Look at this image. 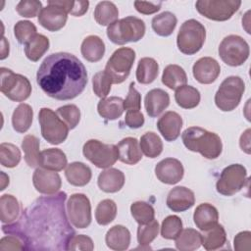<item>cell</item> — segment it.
Segmentation results:
<instances>
[{"instance_id": "1", "label": "cell", "mask_w": 251, "mask_h": 251, "mask_svg": "<svg viewBox=\"0 0 251 251\" xmlns=\"http://www.w3.org/2000/svg\"><path fill=\"white\" fill-rule=\"evenodd\" d=\"M66 199L67 193L64 191L35 199L21 212L17 221L4 224L2 231L18 236L25 250H68L75 229L67 218Z\"/></svg>"}, {"instance_id": "2", "label": "cell", "mask_w": 251, "mask_h": 251, "mask_svg": "<svg viewBox=\"0 0 251 251\" xmlns=\"http://www.w3.org/2000/svg\"><path fill=\"white\" fill-rule=\"evenodd\" d=\"M36 81L42 91L56 100H72L77 97L87 84V72L81 61L67 52L47 56L36 74Z\"/></svg>"}, {"instance_id": "3", "label": "cell", "mask_w": 251, "mask_h": 251, "mask_svg": "<svg viewBox=\"0 0 251 251\" xmlns=\"http://www.w3.org/2000/svg\"><path fill=\"white\" fill-rule=\"evenodd\" d=\"M184 146L192 152H198L206 159H217L223 150L221 137L200 126L187 127L181 134Z\"/></svg>"}, {"instance_id": "4", "label": "cell", "mask_w": 251, "mask_h": 251, "mask_svg": "<svg viewBox=\"0 0 251 251\" xmlns=\"http://www.w3.org/2000/svg\"><path fill=\"white\" fill-rule=\"evenodd\" d=\"M144 22L136 17L128 16L114 22L107 27V36L113 43L124 45L128 42H137L145 34Z\"/></svg>"}, {"instance_id": "5", "label": "cell", "mask_w": 251, "mask_h": 251, "mask_svg": "<svg viewBox=\"0 0 251 251\" xmlns=\"http://www.w3.org/2000/svg\"><path fill=\"white\" fill-rule=\"evenodd\" d=\"M206 39V29L197 20L185 21L179 27L176 44L178 50L185 55L196 54L203 46Z\"/></svg>"}, {"instance_id": "6", "label": "cell", "mask_w": 251, "mask_h": 251, "mask_svg": "<svg viewBox=\"0 0 251 251\" xmlns=\"http://www.w3.org/2000/svg\"><path fill=\"white\" fill-rule=\"evenodd\" d=\"M245 83L240 76L230 75L223 80L215 94L216 106L224 112L234 110L240 103Z\"/></svg>"}, {"instance_id": "7", "label": "cell", "mask_w": 251, "mask_h": 251, "mask_svg": "<svg viewBox=\"0 0 251 251\" xmlns=\"http://www.w3.org/2000/svg\"><path fill=\"white\" fill-rule=\"evenodd\" d=\"M1 72V92L10 100L23 102L31 94V84L28 78L23 75L15 74L10 69L2 67Z\"/></svg>"}, {"instance_id": "8", "label": "cell", "mask_w": 251, "mask_h": 251, "mask_svg": "<svg viewBox=\"0 0 251 251\" xmlns=\"http://www.w3.org/2000/svg\"><path fill=\"white\" fill-rule=\"evenodd\" d=\"M38 121L43 138L50 144H61L69 133V127L65 122L49 108H41L38 114Z\"/></svg>"}, {"instance_id": "9", "label": "cell", "mask_w": 251, "mask_h": 251, "mask_svg": "<svg viewBox=\"0 0 251 251\" xmlns=\"http://www.w3.org/2000/svg\"><path fill=\"white\" fill-rule=\"evenodd\" d=\"M249 53V45L246 40L235 34L226 36L219 46V56L225 64L230 67L243 65L248 59Z\"/></svg>"}, {"instance_id": "10", "label": "cell", "mask_w": 251, "mask_h": 251, "mask_svg": "<svg viewBox=\"0 0 251 251\" xmlns=\"http://www.w3.org/2000/svg\"><path fill=\"white\" fill-rule=\"evenodd\" d=\"M84 157L99 169H108L119 159L117 145L106 144L97 139H89L82 148Z\"/></svg>"}, {"instance_id": "11", "label": "cell", "mask_w": 251, "mask_h": 251, "mask_svg": "<svg viewBox=\"0 0 251 251\" xmlns=\"http://www.w3.org/2000/svg\"><path fill=\"white\" fill-rule=\"evenodd\" d=\"M247 180L246 168L240 164H231L222 171L216 189L222 195L232 196L245 186Z\"/></svg>"}, {"instance_id": "12", "label": "cell", "mask_w": 251, "mask_h": 251, "mask_svg": "<svg viewBox=\"0 0 251 251\" xmlns=\"http://www.w3.org/2000/svg\"><path fill=\"white\" fill-rule=\"evenodd\" d=\"M134 60L135 52L128 47H121L112 54L106 64L105 71L112 77L113 83H122L127 78Z\"/></svg>"}, {"instance_id": "13", "label": "cell", "mask_w": 251, "mask_h": 251, "mask_svg": "<svg viewBox=\"0 0 251 251\" xmlns=\"http://www.w3.org/2000/svg\"><path fill=\"white\" fill-rule=\"evenodd\" d=\"M240 5L241 1L235 0H198L195 3L199 14L217 22L229 20L238 11Z\"/></svg>"}, {"instance_id": "14", "label": "cell", "mask_w": 251, "mask_h": 251, "mask_svg": "<svg viewBox=\"0 0 251 251\" xmlns=\"http://www.w3.org/2000/svg\"><path fill=\"white\" fill-rule=\"evenodd\" d=\"M69 220L76 228H85L91 223V205L83 193H75L67 202Z\"/></svg>"}, {"instance_id": "15", "label": "cell", "mask_w": 251, "mask_h": 251, "mask_svg": "<svg viewBox=\"0 0 251 251\" xmlns=\"http://www.w3.org/2000/svg\"><path fill=\"white\" fill-rule=\"evenodd\" d=\"M184 169L180 161L175 158H166L155 167L157 178L166 184H176L183 177Z\"/></svg>"}, {"instance_id": "16", "label": "cell", "mask_w": 251, "mask_h": 251, "mask_svg": "<svg viewBox=\"0 0 251 251\" xmlns=\"http://www.w3.org/2000/svg\"><path fill=\"white\" fill-rule=\"evenodd\" d=\"M32 182L39 193L46 195L57 193L62 185L61 177L57 172L43 168H37L34 171Z\"/></svg>"}, {"instance_id": "17", "label": "cell", "mask_w": 251, "mask_h": 251, "mask_svg": "<svg viewBox=\"0 0 251 251\" xmlns=\"http://www.w3.org/2000/svg\"><path fill=\"white\" fill-rule=\"evenodd\" d=\"M68 20V13L61 7L48 4L42 8L38 15V23L49 31H57L65 26Z\"/></svg>"}, {"instance_id": "18", "label": "cell", "mask_w": 251, "mask_h": 251, "mask_svg": "<svg viewBox=\"0 0 251 251\" xmlns=\"http://www.w3.org/2000/svg\"><path fill=\"white\" fill-rule=\"evenodd\" d=\"M192 73L194 78L198 82L202 84H210L218 78L221 73V67L218 61L214 58L202 57L194 63Z\"/></svg>"}, {"instance_id": "19", "label": "cell", "mask_w": 251, "mask_h": 251, "mask_svg": "<svg viewBox=\"0 0 251 251\" xmlns=\"http://www.w3.org/2000/svg\"><path fill=\"white\" fill-rule=\"evenodd\" d=\"M166 203L173 212H184L194 205L195 196L193 191L189 188L185 186H176L170 190Z\"/></svg>"}, {"instance_id": "20", "label": "cell", "mask_w": 251, "mask_h": 251, "mask_svg": "<svg viewBox=\"0 0 251 251\" xmlns=\"http://www.w3.org/2000/svg\"><path fill=\"white\" fill-rule=\"evenodd\" d=\"M157 127L167 141H175L180 134L182 118L174 111L166 112L157 122Z\"/></svg>"}, {"instance_id": "21", "label": "cell", "mask_w": 251, "mask_h": 251, "mask_svg": "<svg viewBox=\"0 0 251 251\" xmlns=\"http://www.w3.org/2000/svg\"><path fill=\"white\" fill-rule=\"evenodd\" d=\"M170 105V96L168 92L161 88H154L147 92L144 99L146 113L151 118L160 116Z\"/></svg>"}, {"instance_id": "22", "label": "cell", "mask_w": 251, "mask_h": 251, "mask_svg": "<svg viewBox=\"0 0 251 251\" xmlns=\"http://www.w3.org/2000/svg\"><path fill=\"white\" fill-rule=\"evenodd\" d=\"M125 180V175L122 171L115 168H109L99 174L97 183L102 191L106 193H115L123 188Z\"/></svg>"}, {"instance_id": "23", "label": "cell", "mask_w": 251, "mask_h": 251, "mask_svg": "<svg viewBox=\"0 0 251 251\" xmlns=\"http://www.w3.org/2000/svg\"><path fill=\"white\" fill-rule=\"evenodd\" d=\"M119 160L127 165H135L142 158V152L138 140L134 137H126L118 145Z\"/></svg>"}, {"instance_id": "24", "label": "cell", "mask_w": 251, "mask_h": 251, "mask_svg": "<svg viewBox=\"0 0 251 251\" xmlns=\"http://www.w3.org/2000/svg\"><path fill=\"white\" fill-rule=\"evenodd\" d=\"M219 213L215 206L209 203L198 205L193 214V221L200 230H206L218 224Z\"/></svg>"}, {"instance_id": "25", "label": "cell", "mask_w": 251, "mask_h": 251, "mask_svg": "<svg viewBox=\"0 0 251 251\" xmlns=\"http://www.w3.org/2000/svg\"><path fill=\"white\" fill-rule=\"evenodd\" d=\"M105 241L107 246L112 250H126L130 244V232L127 227L122 225H116L107 231Z\"/></svg>"}, {"instance_id": "26", "label": "cell", "mask_w": 251, "mask_h": 251, "mask_svg": "<svg viewBox=\"0 0 251 251\" xmlns=\"http://www.w3.org/2000/svg\"><path fill=\"white\" fill-rule=\"evenodd\" d=\"M67 165L66 154L59 148H48L40 152L39 166L43 169L60 172Z\"/></svg>"}, {"instance_id": "27", "label": "cell", "mask_w": 251, "mask_h": 251, "mask_svg": "<svg viewBox=\"0 0 251 251\" xmlns=\"http://www.w3.org/2000/svg\"><path fill=\"white\" fill-rule=\"evenodd\" d=\"M65 176L69 183L75 186L86 185L92 176L90 168L82 162H73L67 165Z\"/></svg>"}, {"instance_id": "28", "label": "cell", "mask_w": 251, "mask_h": 251, "mask_svg": "<svg viewBox=\"0 0 251 251\" xmlns=\"http://www.w3.org/2000/svg\"><path fill=\"white\" fill-rule=\"evenodd\" d=\"M82 57L91 63L100 61L105 54V43L97 35L86 36L80 46Z\"/></svg>"}, {"instance_id": "29", "label": "cell", "mask_w": 251, "mask_h": 251, "mask_svg": "<svg viewBox=\"0 0 251 251\" xmlns=\"http://www.w3.org/2000/svg\"><path fill=\"white\" fill-rule=\"evenodd\" d=\"M97 111L102 118L108 121L117 120L123 115L125 111L124 100L118 96L102 98L98 102Z\"/></svg>"}, {"instance_id": "30", "label": "cell", "mask_w": 251, "mask_h": 251, "mask_svg": "<svg viewBox=\"0 0 251 251\" xmlns=\"http://www.w3.org/2000/svg\"><path fill=\"white\" fill-rule=\"evenodd\" d=\"M226 243V232L222 225H215L214 226L203 230L202 245L208 251H213L222 248Z\"/></svg>"}, {"instance_id": "31", "label": "cell", "mask_w": 251, "mask_h": 251, "mask_svg": "<svg viewBox=\"0 0 251 251\" xmlns=\"http://www.w3.org/2000/svg\"><path fill=\"white\" fill-rule=\"evenodd\" d=\"M33 110L25 103H21L13 112L12 126L13 128L19 132L24 133L27 131L32 124Z\"/></svg>"}, {"instance_id": "32", "label": "cell", "mask_w": 251, "mask_h": 251, "mask_svg": "<svg viewBox=\"0 0 251 251\" xmlns=\"http://www.w3.org/2000/svg\"><path fill=\"white\" fill-rule=\"evenodd\" d=\"M159 74V65L157 61L150 57L141 58L136 69V79L140 84H149L153 82Z\"/></svg>"}, {"instance_id": "33", "label": "cell", "mask_w": 251, "mask_h": 251, "mask_svg": "<svg viewBox=\"0 0 251 251\" xmlns=\"http://www.w3.org/2000/svg\"><path fill=\"white\" fill-rule=\"evenodd\" d=\"M21 213L18 199L11 194H4L0 198V218L3 224H11L17 221Z\"/></svg>"}, {"instance_id": "34", "label": "cell", "mask_w": 251, "mask_h": 251, "mask_svg": "<svg viewBox=\"0 0 251 251\" xmlns=\"http://www.w3.org/2000/svg\"><path fill=\"white\" fill-rule=\"evenodd\" d=\"M162 82L170 89H177L178 87L185 85L187 82V75L185 71L178 65H168L162 75Z\"/></svg>"}, {"instance_id": "35", "label": "cell", "mask_w": 251, "mask_h": 251, "mask_svg": "<svg viewBox=\"0 0 251 251\" xmlns=\"http://www.w3.org/2000/svg\"><path fill=\"white\" fill-rule=\"evenodd\" d=\"M176 17L169 11H165L152 19V28L160 36L171 35L176 26Z\"/></svg>"}, {"instance_id": "36", "label": "cell", "mask_w": 251, "mask_h": 251, "mask_svg": "<svg viewBox=\"0 0 251 251\" xmlns=\"http://www.w3.org/2000/svg\"><path fill=\"white\" fill-rule=\"evenodd\" d=\"M175 99L179 107L183 109H193L198 106L201 96L197 88L185 84L176 89Z\"/></svg>"}, {"instance_id": "37", "label": "cell", "mask_w": 251, "mask_h": 251, "mask_svg": "<svg viewBox=\"0 0 251 251\" xmlns=\"http://www.w3.org/2000/svg\"><path fill=\"white\" fill-rule=\"evenodd\" d=\"M93 15L97 24L100 25H109L118 21L119 10L113 2L101 1L96 5Z\"/></svg>"}, {"instance_id": "38", "label": "cell", "mask_w": 251, "mask_h": 251, "mask_svg": "<svg viewBox=\"0 0 251 251\" xmlns=\"http://www.w3.org/2000/svg\"><path fill=\"white\" fill-rule=\"evenodd\" d=\"M202 243V234L193 228L181 230L176 238V247L180 251H193L198 249Z\"/></svg>"}, {"instance_id": "39", "label": "cell", "mask_w": 251, "mask_h": 251, "mask_svg": "<svg viewBox=\"0 0 251 251\" xmlns=\"http://www.w3.org/2000/svg\"><path fill=\"white\" fill-rule=\"evenodd\" d=\"M139 146L141 152L148 158H156L163 151V142L160 136L153 132L147 131L140 137Z\"/></svg>"}, {"instance_id": "40", "label": "cell", "mask_w": 251, "mask_h": 251, "mask_svg": "<svg viewBox=\"0 0 251 251\" xmlns=\"http://www.w3.org/2000/svg\"><path fill=\"white\" fill-rule=\"evenodd\" d=\"M49 39L43 34H36L25 46V54L32 62H37L49 49Z\"/></svg>"}, {"instance_id": "41", "label": "cell", "mask_w": 251, "mask_h": 251, "mask_svg": "<svg viewBox=\"0 0 251 251\" xmlns=\"http://www.w3.org/2000/svg\"><path fill=\"white\" fill-rule=\"evenodd\" d=\"M39 139L32 134L25 135L22 141L25 161L31 168H36L39 166Z\"/></svg>"}, {"instance_id": "42", "label": "cell", "mask_w": 251, "mask_h": 251, "mask_svg": "<svg viewBox=\"0 0 251 251\" xmlns=\"http://www.w3.org/2000/svg\"><path fill=\"white\" fill-rule=\"evenodd\" d=\"M117 216V205L112 199H104L99 202L95 210V219L98 225L106 226L112 223Z\"/></svg>"}, {"instance_id": "43", "label": "cell", "mask_w": 251, "mask_h": 251, "mask_svg": "<svg viewBox=\"0 0 251 251\" xmlns=\"http://www.w3.org/2000/svg\"><path fill=\"white\" fill-rule=\"evenodd\" d=\"M22 155L20 149L8 142H3L0 145V163L6 168H15L19 165Z\"/></svg>"}, {"instance_id": "44", "label": "cell", "mask_w": 251, "mask_h": 251, "mask_svg": "<svg viewBox=\"0 0 251 251\" xmlns=\"http://www.w3.org/2000/svg\"><path fill=\"white\" fill-rule=\"evenodd\" d=\"M130 213L138 225H145L154 220L155 210L147 202L136 201L130 206Z\"/></svg>"}, {"instance_id": "45", "label": "cell", "mask_w": 251, "mask_h": 251, "mask_svg": "<svg viewBox=\"0 0 251 251\" xmlns=\"http://www.w3.org/2000/svg\"><path fill=\"white\" fill-rule=\"evenodd\" d=\"M182 230V222L179 217L171 215L165 218L161 226V235L165 239H176Z\"/></svg>"}, {"instance_id": "46", "label": "cell", "mask_w": 251, "mask_h": 251, "mask_svg": "<svg viewBox=\"0 0 251 251\" xmlns=\"http://www.w3.org/2000/svg\"><path fill=\"white\" fill-rule=\"evenodd\" d=\"M158 232L159 224L155 219L145 225H139L137 228V242L141 248L143 246L148 248V245L157 237Z\"/></svg>"}, {"instance_id": "47", "label": "cell", "mask_w": 251, "mask_h": 251, "mask_svg": "<svg viewBox=\"0 0 251 251\" xmlns=\"http://www.w3.org/2000/svg\"><path fill=\"white\" fill-rule=\"evenodd\" d=\"M112 83L113 79L105 70L96 73L92 77L93 91L101 99L106 98L110 93Z\"/></svg>"}, {"instance_id": "48", "label": "cell", "mask_w": 251, "mask_h": 251, "mask_svg": "<svg viewBox=\"0 0 251 251\" xmlns=\"http://www.w3.org/2000/svg\"><path fill=\"white\" fill-rule=\"evenodd\" d=\"M48 4H53L63 8L68 14H71L75 17H80L84 15L89 6L88 1H70V0H50Z\"/></svg>"}, {"instance_id": "49", "label": "cell", "mask_w": 251, "mask_h": 251, "mask_svg": "<svg viewBox=\"0 0 251 251\" xmlns=\"http://www.w3.org/2000/svg\"><path fill=\"white\" fill-rule=\"evenodd\" d=\"M56 113L65 122L70 129H74L80 121V111L78 107L74 104L59 107Z\"/></svg>"}, {"instance_id": "50", "label": "cell", "mask_w": 251, "mask_h": 251, "mask_svg": "<svg viewBox=\"0 0 251 251\" xmlns=\"http://www.w3.org/2000/svg\"><path fill=\"white\" fill-rule=\"evenodd\" d=\"M14 34L21 44H26L37 33L36 26L29 21H19L14 26Z\"/></svg>"}, {"instance_id": "51", "label": "cell", "mask_w": 251, "mask_h": 251, "mask_svg": "<svg viewBox=\"0 0 251 251\" xmlns=\"http://www.w3.org/2000/svg\"><path fill=\"white\" fill-rule=\"evenodd\" d=\"M18 14L25 18H34L42 10V3L37 0H22L16 6Z\"/></svg>"}, {"instance_id": "52", "label": "cell", "mask_w": 251, "mask_h": 251, "mask_svg": "<svg viewBox=\"0 0 251 251\" xmlns=\"http://www.w3.org/2000/svg\"><path fill=\"white\" fill-rule=\"evenodd\" d=\"M94 249L92 239L84 234H75L69 241L68 250H83L91 251Z\"/></svg>"}, {"instance_id": "53", "label": "cell", "mask_w": 251, "mask_h": 251, "mask_svg": "<svg viewBox=\"0 0 251 251\" xmlns=\"http://www.w3.org/2000/svg\"><path fill=\"white\" fill-rule=\"evenodd\" d=\"M141 95L135 89L134 82H131L128 87V92L124 100V108L126 111H140Z\"/></svg>"}, {"instance_id": "54", "label": "cell", "mask_w": 251, "mask_h": 251, "mask_svg": "<svg viewBox=\"0 0 251 251\" xmlns=\"http://www.w3.org/2000/svg\"><path fill=\"white\" fill-rule=\"evenodd\" d=\"M0 250H25L24 242L16 235L8 234L0 240Z\"/></svg>"}, {"instance_id": "55", "label": "cell", "mask_w": 251, "mask_h": 251, "mask_svg": "<svg viewBox=\"0 0 251 251\" xmlns=\"http://www.w3.org/2000/svg\"><path fill=\"white\" fill-rule=\"evenodd\" d=\"M125 123L130 128H139L144 125V116L140 111H126Z\"/></svg>"}, {"instance_id": "56", "label": "cell", "mask_w": 251, "mask_h": 251, "mask_svg": "<svg viewBox=\"0 0 251 251\" xmlns=\"http://www.w3.org/2000/svg\"><path fill=\"white\" fill-rule=\"evenodd\" d=\"M234 249L237 251H242V250H250L251 248V232L246 230V231H241L237 233L234 237Z\"/></svg>"}, {"instance_id": "57", "label": "cell", "mask_w": 251, "mask_h": 251, "mask_svg": "<svg viewBox=\"0 0 251 251\" xmlns=\"http://www.w3.org/2000/svg\"><path fill=\"white\" fill-rule=\"evenodd\" d=\"M162 2H144V1H134V7L137 12L143 15H151L158 12L161 9Z\"/></svg>"}, {"instance_id": "58", "label": "cell", "mask_w": 251, "mask_h": 251, "mask_svg": "<svg viewBox=\"0 0 251 251\" xmlns=\"http://www.w3.org/2000/svg\"><path fill=\"white\" fill-rule=\"evenodd\" d=\"M240 148L247 154H250V128L246 129L240 137Z\"/></svg>"}, {"instance_id": "59", "label": "cell", "mask_w": 251, "mask_h": 251, "mask_svg": "<svg viewBox=\"0 0 251 251\" xmlns=\"http://www.w3.org/2000/svg\"><path fill=\"white\" fill-rule=\"evenodd\" d=\"M1 56L0 59L4 60L5 58H7L9 56V42L6 40L5 37H2V41H1Z\"/></svg>"}, {"instance_id": "60", "label": "cell", "mask_w": 251, "mask_h": 251, "mask_svg": "<svg viewBox=\"0 0 251 251\" xmlns=\"http://www.w3.org/2000/svg\"><path fill=\"white\" fill-rule=\"evenodd\" d=\"M8 184H9V176L4 172H1V188H0V190H4Z\"/></svg>"}]
</instances>
